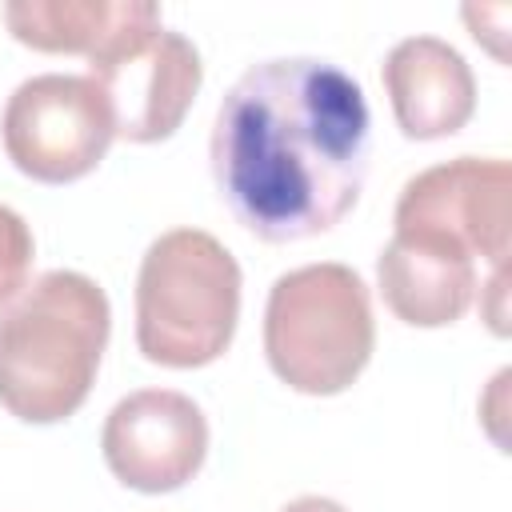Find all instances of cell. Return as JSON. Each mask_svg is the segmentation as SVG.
Segmentation results:
<instances>
[{
  "mask_svg": "<svg viewBox=\"0 0 512 512\" xmlns=\"http://www.w3.org/2000/svg\"><path fill=\"white\" fill-rule=\"evenodd\" d=\"M88 76L112 108L116 136L156 144L184 124L200 92L204 64L188 36L156 24L88 60Z\"/></svg>",
  "mask_w": 512,
  "mask_h": 512,
  "instance_id": "8992f818",
  "label": "cell"
},
{
  "mask_svg": "<svg viewBox=\"0 0 512 512\" xmlns=\"http://www.w3.org/2000/svg\"><path fill=\"white\" fill-rule=\"evenodd\" d=\"M280 512H348V508L336 504V500H328V496H300V500L284 504Z\"/></svg>",
  "mask_w": 512,
  "mask_h": 512,
  "instance_id": "4fadbf2b",
  "label": "cell"
},
{
  "mask_svg": "<svg viewBox=\"0 0 512 512\" xmlns=\"http://www.w3.org/2000/svg\"><path fill=\"white\" fill-rule=\"evenodd\" d=\"M512 168L500 156H456L416 172L396 200V232H424L464 248L492 268L508 264L512 244Z\"/></svg>",
  "mask_w": 512,
  "mask_h": 512,
  "instance_id": "52a82bcc",
  "label": "cell"
},
{
  "mask_svg": "<svg viewBox=\"0 0 512 512\" xmlns=\"http://www.w3.org/2000/svg\"><path fill=\"white\" fill-rule=\"evenodd\" d=\"M372 116L356 76L332 60L252 64L220 100L212 180L224 208L264 244L332 232L368 180Z\"/></svg>",
  "mask_w": 512,
  "mask_h": 512,
  "instance_id": "6da1fadb",
  "label": "cell"
},
{
  "mask_svg": "<svg viewBox=\"0 0 512 512\" xmlns=\"http://www.w3.org/2000/svg\"><path fill=\"white\" fill-rule=\"evenodd\" d=\"M36 260V240L32 228L24 224V216L8 204H0V308L28 284Z\"/></svg>",
  "mask_w": 512,
  "mask_h": 512,
  "instance_id": "7c38bea8",
  "label": "cell"
},
{
  "mask_svg": "<svg viewBox=\"0 0 512 512\" xmlns=\"http://www.w3.org/2000/svg\"><path fill=\"white\" fill-rule=\"evenodd\" d=\"M100 452L108 472L136 492L160 496L184 488L208 456V420L192 396L172 388H140L104 420Z\"/></svg>",
  "mask_w": 512,
  "mask_h": 512,
  "instance_id": "ba28073f",
  "label": "cell"
},
{
  "mask_svg": "<svg viewBox=\"0 0 512 512\" xmlns=\"http://www.w3.org/2000/svg\"><path fill=\"white\" fill-rule=\"evenodd\" d=\"M8 160L40 184H72L88 176L112 136V108L92 76L44 72L24 80L0 116Z\"/></svg>",
  "mask_w": 512,
  "mask_h": 512,
  "instance_id": "5b68a950",
  "label": "cell"
},
{
  "mask_svg": "<svg viewBox=\"0 0 512 512\" xmlns=\"http://www.w3.org/2000/svg\"><path fill=\"white\" fill-rule=\"evenodd\" d=\"M384 92L408 140L456 136L476 112L472 68L436 36H408L384 56Z\"/></svg>",
  "mask_w": 512,
  "mask_h": 512,
  "instance_id": "9c48e42d",
  "label": "cell"
},
{
  "mask_svg": "<svg viewBox=\"0 0 512 512\" xmlns=\"http://www.w3.org/2000/svg\"><path fill=\"white\" fill-rule=\"evenodd\" d=\"M112 332L104 288L68 268L24 284L0 308V408L24 424H60L92 392Z\"/></svg>",
  "mask_w": 512,
  "mask_h": 512,
  "instance_id": "7a4b0ae2",
  "label": "cell"
},
{
  "mask_svg": "<svg viewBox=\"0 0 512 512\" xmlns=\"http://www.w3.org/2000/svg\"><path fill=\"white\" fill-rule=\"evenodd\" d=\"M4 24L24 48L96 60L112 44L156 28L160 8L148 0H12Z\"/></svg>",
  "mask_w": 512,
  "mask_h": 512,
  "instance_id": "8fae6325",
  "label": "cell"
},
{
  "mask_svg": "<svg viewBox=\"0 0 512 512\" xmlns=\"http://www.w3.org/2000/svg\"><path fill=\"white\" fill-rule=\"evenodd\" d=\"M240 320V264L200 228H172L148 244L136 276V348L164 368L220 360Z\"/></svg>",
  "mask_w": 512,
  "mask_h": 512,
  "instance_id": "3957f363",
  "label": "cell"
},
{
  "mask_svg": "<svg viewBox=\"0 0 512 512\" xmlns=\"http://www.w3.org/2000/svg\"><path fill=\"white\" fill-rule=\"evenodd\" d=\"M376 348L372 300L348 264H304L276 276L264 304L268 368L304 396L356 384Z\"/></svg>",
  "mask_w": 512,
  "mask_h": 512,
  "instance_id": "277c9868",
  "label": "cell"
},
{
  "mask_svg": "<svg viewBox=\"0 0 512 512\" xmlns=\"http://www.w3.org/2000/svg\"><path fill=\"white\" fill-rule=\"evenodd\" d=\"M380 296L396 320L412 328L456 324L476 296V260L424 232H392L376 260Z\"/></svg>",
  "mask_w": 512,
  "mask_h": 512,
  "instance_id": "30bf717a",
  "label": "cell"
}]
</instances>
